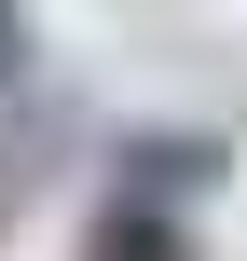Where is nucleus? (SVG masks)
Returning a JSON list of instances; mask_svg holds the SVG:
<instances>
[{"label":"nucleus","instance_id":"nucleus-3","mask_svg":"<svg viewBox=\"0 0 247 261\" xmlns=\"http://www.w3.org/2000/svg\"><path fill=\"white\" fill-rule=\"evenodd\" d=\"M28 83V14H0V96Z\"/></svg>","mask_w":247,"mask_h":261},{"label":"nucleus","instance_id":"nucleus-2","mask_svg":"<svg viewBox=\"0 0 247 261\" xmlns=\"http://www.w3.org/2000/svg\"><path fill=\"white\" fill-rule=\"evenodd\" d=\"M69 261H193V220H165V206H124V193H96V220H83V248Z\"/></svg>","mask_w":247,"mask_h":261},{"label":"nucleus","instance_id":"nucleus-1","mask_svg":"<svg viewBox=\"0 0 247 261\" xmlns=\"http://www.w3.org/2000/svg\"><path fill=\"white\" fill-rule=\"evenodd\" d=\"M220 179H234V138H220V124H124V138H110V193H124V206L193 220Z\"/></svg>","mask_w":247,"mask_h":261}]
</instances>
